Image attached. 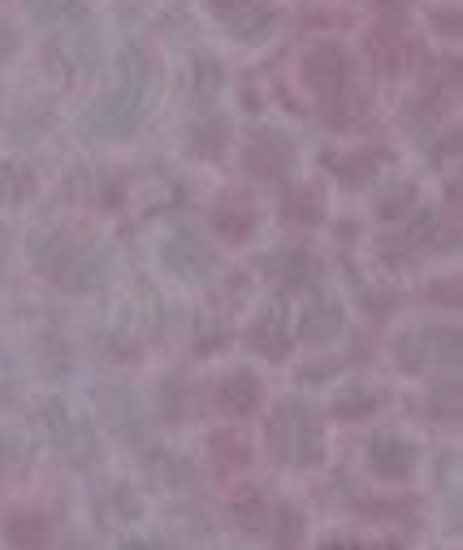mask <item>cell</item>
<instances>
[{
    "label": "cell",
    "instance_id": "6da1fadb",
    "mask_svg": "<svg viewBox=\"0 0 463 550\" xmlns=\"http://www.w3.org/2000/svg\"><path fill=\"white\" fill-rule=\"evenodd\" d=\"M35 260L44 265L48 278H57L61 286H87L96 278V265H91L87 252L74 243H44V247H35Z\"/></svg>",
    "mask_w": 463,
    "mask_h": 550
},
{
    "label": "cell",
    "instance_id": "7a4b0ae2",
    "mask_svg": "<svg viewBox=\"0 0 463 550\" xmlns=\"http://www.w3.org/2000/svg\"><path fill=\"white\" fill-rule=\"evenodd\" d=\"M273 442L282 447V455H290V460H316V451H321L316 425H312L299 408L277 412V421H273Z\"/></svg>",
    "mask_w": 463,
    "mask_h": 550
},
{
    "label": "cell",
    "instance_id": "3957f363",
    "mask_svg": "<svg viewBox=\"0 0 463 550\" xmlns=\"http://www.w3.org/2000/svg\"><path fill=\"white\" fill-rule=\"evenodd\" d=\"M143 87H148V74L135 65V52L126 57V83H122V91L104 104V126H113V130H126L130 122L139 117V109H143Z\"/></svg>",
    "mask_w": 463,
    "mask_h": 550
},
{
    "label": "cell",
    "instance_id": "277c9868",
    "mask_svg": "<svg viewBox=\"0 0 463 550\" xmlns=\"http://www.w3.org/2000/svg\"><path fill=\"white\" fill-rule=\"evenodd\" d=\"M308 78H312V87L321 91V96H338L342 91V78H347V61H342V52L338 48H329L321 44L308 57Z\"/></svg>",
    "mask_w": 463,
    "mask_h": 550
},
{
    "label": "cell",
    "instance_id": "5b68a950",
    "mask_svg": "<svg viewBox=\"0 0 463 550\" xmlns=\"http://www.w3.org/2000/svg\"><path fill=\"white\" fill-rule=\"evenodd\" d=\"M217 403H221L226 412H234V416H247V412L260 403V382H256L251 373H234L230 382L217 390Z\"/></svg>",
    "mask_w": 463,
    "mask_h": 550
},
{
    "label": "cell",
    "instance_id": "8992f818",
    "mask_svg": "<svg viewBox=\"0 0 463 550\" xmlns=\"http://www.w3.org/2000/svg\"><path fill=\"white\" fill-rule=\"evenodd\" d=\"M373 468L381 477H407L412 473V447L399 438H377L373 442Z\"/></svg>",
    "mask_w": 463,
    "mask_h": 550
},
{
    "label": "cell",
    "instance_id": "52a82bcc",
    "mask_svg": "<svg viewBox=\"0 0 463 550\" xmlns=\"http://www.w3.org/2000/svg\"><path fill=\"white\" fill-rule=\"evenodd\" d=\"M342 330V317H338V308L334 304H325L321 312H308V325H303V338H308V343H329V338H334Z\"/></svg>",
    "mask_w": 463,
    "mask_h": 550
},
{
    "label": "cell",
    "instance_id": "ba28073f",
    "mask_svg": "<svg viewBox=\"0 0 463 550\" xmlns=\"http://www.w3.org/2000/svg\"><path fill=\"white\" fill-rule=\"evenodd\" d=\"M251 343H256L264 356L269 360H277V356H286V334H282V325H277V317L269 312V317H264L256 330H251Z\"/></svg>",
    "mask_w": 463,
    "mask_h": 550
},
{
    "label": "cell",
    "instance_id": "9c48e42d",
    "mask_svg": "<svg viewBox=\"0 0 463 550\" xmlns=\"http://www.w3.org/2000/svg\"><path fill=\"white\" fill-rule=\"evenodd\" d=\"M213 226H217V234L221 239H247L251 234V226H256V217L247 213V208H221V213L213 217Z\"/></svg>",
    "mask_w": 463,
    "mask_h": 550
},
{
    "label": "cell",
    "instance_id": "30bf717a",
    "mask_svg": "<svg viewBox=\"0 0 463 550\" xmlns=\"http://www.w3.org/2000/svg\"><path fill=\"white\" fill-rule=\"evenodd\" d=\"M44 520H39V516H18V520H9V525H5V538L13 542V546H39V542H44Z\"/></svg>",
    "mask_w": 463,
    "mask_h": 550
},
{
    "label": "cell",
    "instance_id": "8fae6325",
    "mask_svg": "<svg viewBox=\"0 0 463 550\" xmlns=\"http://www.w3.org/2000/svg\"><path fill=\"white\" fill-rule=\"evenodd\" d=\"M217 13H234V9H251V0H213Z\"/></svg>",
    "mask_w": 463,
    "mask_h": 550
}]
</instances>
